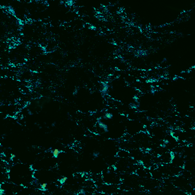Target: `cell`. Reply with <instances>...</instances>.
I'll return each mask as SVG.
<instances>
[{
    "mask_svg": "<svg viewBox=\"0 0 195 195\" xmlns=\"http://www.w3.org/2000/svg\"><path fill=\"white\" fill-rule=\"evenodd\" d=\"M117 157L120 159H129L130 158V151L125 149H119L117 152Z\"/></svg>",
    "mask_w": 195,
    "mask_h": 195,
    "instance_id": "obj_1",
    "label": "cell"
}]
</instances>
